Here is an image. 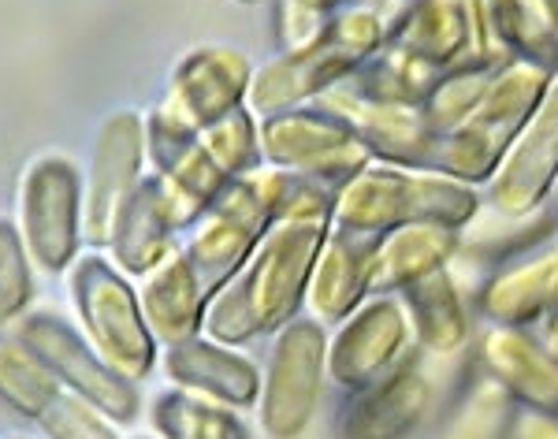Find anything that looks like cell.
<instances>
[{
    "mask_svg": "<svg viewBox=\"0 0 558 439\" xmlns=\"http://www.w3.org/2000/svg\"><path fill=\"white\" fill-rule=\"evenodd\" d=\"M336 191L294 175L283 217L260 239L235 280H228L205 306V336L242 346L287 328L310 294L313 268L331 235Z\"/></svg>",
    "mask_w": 558,
    "mask_h": 439,
    "instance_id": "obj_1",
    "label": "cell"
},
{
    "mask_svg": "<svg viewBox=\"0 0 558 439\" xmlns=\"http://www.w3.org/2000/svg\"><path fill=\"white\" fill-rule=\"evenodd\" d=\"M387 41V15L365 4H350L336 12L328 31L313 45L268 60L254 71L246 94V109L254 115L291 112L302 105L320 101L328 89L347 83L365 60H373Z\"/></svg>",
    "mask_w": 558,
    "mask_h": 439,
    "instance_id": "obj_2",
    "label": "cell"
},
{
    "mask_svg": "<svg viewBox=\"0 0 558 439\" xmlns=\"http://www.w3.org/2000/svg\"><path fill=\"white\" fill-rule=\"evenodd\" d=\"M476 212L481 194L470 183L373 160L336 194L331 228L350 235H387L407 223H444L462 231L476 220Z\"/></svg>",
    "mask_w": 558,
    "mask_h": 439,
    "instance_id": "obj_3",
    "label": "cell"
},
{
    "mask_svg": "<svg viewBox=\"0 0 558 439\" xmlns=\"http://www.w3.org/2000/svg\"><path fill=\"white\" fill-rule=\"evenodd\" d=\"M294 175L279 172L272 164H260L257 172L239 175L216 194V202L202 212V220L191 228V257L205 294L220 291L228 280H235L239 268L254 257L260 239L276 228L283 217V205L291 198Z\"/></svg>",
    "mask_w": 558,
    "mask_h": 439,
    "instance_id": "obj_4",
    "label": "cell"
},
{
    "mask_svg": "<svg viewBox=\"0 0 558 439\" xmlns=\"http://www.w3.org/2000/svg\"><path fill=\"white\" fill-rule=\"evenodd\" d=\"M68 286L89 346L128 380H146L157 365V336L128 276L101 254H83L71 265Z\"/></svg>",
    "mask_w": 558,
    "mask_h": 439,
    "instance_id": "obj_5",
    "label": "cell"
},
{
    "mask_svg": "<svg viewBox=\"0 0 558 439\" xmlns=\"http://www.w3.org/2000/svg\"><path fill=\"white\" fill-rule=\"evenodd\" d=\"M555 75L539 71L533 64H507L488 89V97L481 101L470 120L458 131H447L439 142V164L436 175L458 179V183H488L499 168V160L507 157V149L514 146L529 120H533L536 105L544 101L547 86Z\"/></svg>",
    "mask_w": 558,
    "mask_h": 439,
    "instance_id": "obj_6",
    "label": "cell"
},
{
    "mask_svg": "<svg viewBox=\"0 0 558 439\" xmlns=\"http://www.w3.org/2000/svg\"><path fill=\"white\" fill-rule=\"evenodd\" d=\"M260 157L279 172L313 179L336 194L373 164V154L362 146L354 127L320 105L265 115L260 120Z\"/></svg>",
    "mask_w": 558,
    "mask_h": 439,
    "instance_id": "obj_7",
    "label": "cell"
},
{
    "mask_svg": "<svg viewBox=\"0 0 558 439\" xmlns=\"http://www.w3.org/2000/svg\"><path fill=\"white\" fill-rule=\"evenodd\" d=\"M328 380V336L317 320L294 317L276 331L260 380V428L268 439H299L320 406Z\"/></svg>",
    "mask_w": 558,
    "mask_h": 439,
    "instance_id": "obj_8",
    "label": "cell"
},
{
    "mask_svg": "<svg viewBox=\"0 0 558 439\" xmlns=\"http://www.w3.org/2000/svg\"><path fill=\"white\" fill-rule=\"evenodd\" d=\"M15 339L41 357L52 369L64 391H75L86 402H94L105 417H112L116 425H131L142 414V395L123 373H116L101 354L89 346V339L78 336L57 313H23Z\"/></svg>",
    "mask_w": 558,
    "mask_h": 439,
    "instance_id": "obj_9",
    "label": "cell"
},
{
    "mask_svg": "<svg viewBox=\"0 0 558 439\" xmlns=\"http://www.w3.org/2000/svg\"><path fill=\"white\" fill-rule=\"evenodd\" d=\"M20 231L26 254L45 272L75 265L83 242V172L75 160L49 154L38 157L20 186Z\"/></svg>",
    "mask_w": 558,
    "mask_h": 439,
    "instance_id": "obj_10",
    "label": "cell"
},
{
    "mask_svg": "<svg viewBox=\"0 0 558 439\" xmlns=\"http://www.w3.org/2000/svg\"><path fill=\"white\" fill-rule=\"evenodd\" d=\"M146 154V120L131 109L112 112L97 131L83 183V242L108 246L112 228L128 198L138 191Z\"/></svg>",
    "mask_w": 558,
    "mask_h": 439,
    "instance_id": "obj_11",
    "label": "cell"
},
{
    "mask_svg": "<svg viewBox=\"0 0 558 439\" xmlns=\"http://www.w3.org/2000/svg\"><path fill=\"white\" fill-rule=\"evenodd\" d=\"M558 179V75L536 105L533 120L521 127L514 146L488 179V205L507 220H525L544 209Z\"/></svg>",
    "mask_w": 558,
    "mask_h": 439,
    "instance_id": "obj_12",
    "label": "cell"
},
{
    "mask_svg": "<svg viewBox=\"0 0 558 439\" xmlns=\"http://www.w3.org/2000/svg\"><path fill=\"white\" fill-rule=\"evenodd\" d=\"M410 317L402 298L373 294L339 325L336 339H328V380L347 391H362L407 357Z\"/></svg>",
    "mask_w": 558,
    "mask_h": 439,
    "instance_id": "obj_13",
    "label": "cell"
},
{
    "mask_svg": "<svg viewBox=\"0 0 558 439\" xmlns=\"http://www.w3.org/2000/svg\"><path fill=\"white\" fill-rule=\"evenodd\" d=\"M254 83V68L239 49L228 45H202L191 49L172 71L165 105L186 127L205 131L228 112L246 109V94Z\"/></svg>",
    "mask_w": 558,
    "mask_h": 439,
    "instance_id": "obj_14",
    "label": "cell"
},
{
    "mask_svg": "<svg viewBox=\"0 0 558 439\" xmlns=\"http://www.w3.org/2000/svg\"><path fill=\"white\" fill-rule=\"evenodd\" d=\"M320 109L343 115L362 138V146L373 154L376 164L395 168H417V172H436L439 164V142L444 134L432 131L421 109H399V105H376L362 101L350 89L336 86L320 97Z\"/></svg>",
    "mask_w": 558,
    "mask_h": 439,
    "instance_id": "obj_15",
    "label": "cell"
},
{
    "mask_svg": "<svg viewBox=\"0 0 558 439\" xmlns=\"http://www.w3.org/2000/svg\"><path fill=\"white\" fill-rule=\"evenodd\" d=\"M384 45L407 52V57L436 71L473 60V0H402L391 20H387Z\"/></svg>",
    "mask_w": 558,
    "mask_h": 439,
    "instance_id": "obj_16",
    "label": "cell"
},
{
    "mask_svg": "<svg viewBox=\"0 0 558 439\" xmlns=\"http://www.w3.org/2000/svg\"><path fill=\"white\" fill-rule=\"evenodd\" d=\"M432 406V383L417 357L407 354L391 373L354 391L343 417V439H407Z\"/></svg>",
    "mask_w": 558,
    "mask_h": 439,
    "instance_id": "obj_17",
    "label": "cell"
},
{
    "mask_svg": "<svg viewBox=\"0 0 558 439\" xmlns=\"http://www.w3.org/2000/svg\"><path fill=\"white\" fill-rule=\"evenodd\" d=\"M484 373L525 410L558 414V357L529 328L492 325L481 336Z\"/></svg>",
    "mask_w": 558,
    "mask_h": 439,
    "instance_id": "obj_18",
    "label": "cell"
},
{
    "mask_svg": "<svg viewBox=\"0 0 558 439\" xmlns=\"http://www.w3.org/2000/svg\"><path fill=\"white\" fill-rule=\"evenodd\" d=\"M473 60L533 64L558 75V34L544 23L533 0H473Z\"/></svg>",
    "mask_w": 558,
    "mask_h": 439,
    "instance_id": "obj_19",
    "label": "cell"
},
{
    "mask_svg": "<svg viewBox=\"0 0 558 439\" xmlns=\"http://www.w3.org/2000/svg\"><path fill=\"white\" fill-rule=\"evenodd\" d=\"M165 373L175 388L194 391L231 410H250L260 399V373L235 346L216 343L209 336H194L186 343L168 346Z\"/></svg>",
    "mask_w": 558,
    "mask_h": 439,
    "instance_id": "obj_20",
    "label": "cell"
},
{
    "mask_svg": "<svg viewBox=\"0 0 558 439\" xmlns=\"http://www.w3.org/2000/svg\"><path fill=\"white\" fill-rule=\"evenodd\" d=\"M138 302L146 313L157 343L175 346L186 339L202 336L205 328V306H209V294H205L202 280H197L186 249H172L157 268H149L142 276Z\"/></svg>",
    "mask_w": 558,
    "mask_h": 439,
    "instance_id": "obj_21",
    "label": "cell"
},
{
    "mask_svg": "<svg viewBox=\"0 0 558 439\" xmlns=\"http://www.w3.org/2000/svg\"><path fill=\"white\" fill-rule=\"evenodd\" d=\"M376 239L380 235H350V231L331 228L317 257V268H313L310 294H305L313 317L347 320L365 298H373Z\"/></svg>",
    "mask_w": 558,
    "mask_h": 439,
    "instance_id": "obj_22",
    "label": "cell"
},
{
    "mask_svg": "<svg viewBox=\"0 0 558 439\" xmlns=\"http://www.w3.org/2000/svg\"><path fill=\"white\" fill-rule=\"evenodd\" d=\"M175 231L179 228L172 220V209H168L165 186H160L157 175H146L116 217L112 242H108L112 265L123 276L142 280L149 268H157L175 249Z\"/></svg>",
    "mask_w": 558,
    "mask_h": 439,
    "instance_id": "obj_23",
    "label": "cell"
},
{
    "mask_svg": "<svg viewBox=\"0 0 558 439\" xmlns=\"http://www.w3.org/2000/svg\"><path fill=\"white\" fill-rule=\"evenodd\" d=\"M462 249V231L444 223H407L376 239L373 294H402L410 283L451 268Z\"/></svg>",
    "mask_w": 558,
    "mask_h": 439,
    "instance_id": "obj_24",
    "label": "cell"
},
{
    "mask_svg": "<svg viewBox=\"0 0 558 439\" xmlns=\"http://www.w3.org/2000/svg\"><path fill=\"white\" fill-rule=\"evenodd\" d=\"M481 313L492 325L529 328L558 313V246L495 272L481 291Z\"/></svg>",
    "mask_w": 558,
    "mask_h": 439,
    "instance_id": "obj_25",
    "label": "cell"
},
{
    "mask_svg": "<svg viewBox=\"0 0 558 439\" xmlns=\"http://www.w3.org/2000/svg\"><path fill=\"white\" fill-rule=\"evenodd\" d=\"M402 309L410 317V331L417 339V351L425 354H458L470 343V306L462 298V286L451 268L425 276L402 291Z\"/></svg>",
    "mask_w": 558,
    "mask_h": 439,
    "instance_id": "obj_26",
    "label": "cell"
},
{
    "mask_svg": "<svg viewBox=\"0 0 558 439\" xmlns=\"http://www.w3.org/2000/svg\"><path fill=\"white\" fill-rule=\"evenodd\" d=\"M444 71L421 64V60L407 57L399 49H384L376 52L373 60H365L347 83H339L350 89L362 101H376V105H399V109H421L428 101L432 86Z\"/></svg>",
    "mask_w": 558,
    "mask_h": 439,
    "instance_id": "obj_27",
    "label": "cell"
},
{
    "mask_svg": "<svg viewBox=\"0 0 558 439\" xmlns=\"http://www.w3.org/2000/svg\"><path fill=\"white\" fill-rule=\"evenodd\" d=\"M149 420L160 439H250V428L239 417V410L183 388L160 391L153 399Z\"/></svg>",
    "mask_w": 558,
    "mask_h": 439,
    "instance_id": "obj_28",
    "label": "cell"
},
{
    "mask_svg": "<svg viewBox=\"0 0 558 439\" xmlns=\"http://www.w3.org/2000/svg\"><path fill=\"white\" fill-rule=\"evenodd\" d=\"M502 68L507 64H495V60H462V64L447 68L432 86L428 101L421 105V115H425L428 127L439 134L462 127L481 109V101L488 97Z\"/></svg>",
    "mask_w": 558,
    "mask_h": 439,
    "instance_id": "obj_29",
    "label": "cell"
},
{
    "mask_svg": "<svg viewBox=\"0 0 558 439\" xmlns=\"http://www.w3.org/2000/svg\"><path fill=\"white\" fill-rule=\"evenodd\" d=\"M60 391H64V383L52 376L38 354L26 351L20 339H0V399L15 414L38 420Z\"/></svg>",
    "mask_w": 558,
    "mask_h": 439,
    "instance_id": "obj_30",
    "label": "cell"
},
{
    "mask_svg": "<svg viewBox=\"0 0 558 439\" xmlns=\"http://www.w3.org/2000/svg\"><path fill=\"white\" fill-rule=\"evenodd\" d=\"M202 149L209 154V160L220 168L228 179L250 175L260 168V123L250 109H235L223 120L209 123L202 134H197Z\"/></svg>",
    "mask_w": 558,
    "mask_h": 439,
    "instance_id": "obj_31",
    "label": "cell"
},
{
    "mask_svg": "<svg viewBox=\"0 0 558 439\" xmlns=\"http://www.w3.org/2000/svg\"><path fill=\"white\" fill-rule=\"evenodd\" d=\"M514 417H518V402L492 376H484L470 395L462 399V406H458V414L447 425L444 439H507Z\"/></svg>",
    "mask_w": 558,
    "mask_h": 439,
    "instance_id": "obj_32",
    "label": "cell"
},
{
    "mask_svg": "<svg viewBox=\"0 0 558 439\" xmlns=\"http://www.w3.org/2000/svg\"><path fill=\"white\" fill-rule=\"evenodd\" d=\"M31 294H34V276H31V254H26L23 231L8 217H0V325L20 320Z\"/></svg>",
    "mask_w": 558,
    "mask_h": 439,
    "instance_id": "obj_33",
    "label": "cell"
},
{
    "mask_svg": "<svg viewBox=\"0 0 558 439\" xmlns=\"http://www.w3.org/2000/svg\"><path fill=\"white\" fill-rule=\"evenodd\" d=\"M38 428L45 439H120L116 420L105 417L94 402H86L75 391H60L38 417Z\"/></svg>",
    "mask_w": 558,
    "mask_h": 439,
    "instance_id": "obj_34",
    "label": "cell"
},
{
    "mask_svg": "<svg viewBox=\"0 0 558 439\" xmlns=\"http://www.w3.org/2000/svg\"><path fill=\"white\" fill-rule=\"evenodd\" d=\"M339 0H279L276 12V38L283 45V52L305 49L328 31V23L336 20Z\"/></svg>",
    "mask_w": 558,
    "mask_h": 439,
    "instance_id": "obj_35",
    "label": "cell"
},
{
    "mask_svg": "<svg viewBox=\"0 0 558 439\" xmlns=\"http://www.w3.org/2000/svg\"><path fill=\"white\" fill-rule=\"evenodd\" d=\"M507 439H558V414H539V410H521L510 425Z\"/></svg>",
    "mask_w": 558,
    "mask_h": 439,
    "instance_id": "obj_36",
    "label": "cell"
},
{
    "mask_svg": "<svg viewBox=\"0 0 558 439\" xmlns=\"http://www.w3.org/2000/svg\"><path fill=\"white\" fill-rule=\"evenodd\" d=\"M533 4H536V12L544 15V23L558 34V0H533Z\"/></svg>",
    "mask_w": 558,
    "mask_h": 439,
    "instance_id": "obj_37",
    "label": "cell"
},
{
    "mask_svg": "<svg viewBox=\"0 0 558 439\" xmlns=\"http://www.w3.org/2000/svg\"><path fill=\"white\" fill-rule=\"evenodd\" d=\"M544 343H547V351L558 357V313H551V317L544 320Z\"/></svg>",
    "mask_w": 558,
    "mask_h": 439,
    "instance_id": "obj_38",
    "label": "cell"
},
{
    "mask_svg": "<svg viewBox=\"0 0 558 439\" xmlns=\"http://www.w3.org/2000/svg\"><path fill=\"white\" fill-rule=\"evenodd\" d=\"M544 209L551 212V217L558 220V179H555V186H551V194H547V202H544Z\"/></svg>",
    "mask_w": 558,
    "mask_h": 439,
    "instance_id": "obj_39",
    "label": "cell"
},
{
    "mask_svg": "<svg viewBox=\"0 0 558 439\" xmlns=\"http://www.w3.org/2000/svg\"><path fill=\"white\" fill-rule=\"evenodd\" d=\"M350 4H365V8H376V12H384V4H391V0H350Z\"/></svg>",
    "mask_w": 558,
    "mask_h": 439,
    "instance_id": "obj_40",
    "label": "cell"
},
{
    "mask_svg": "<svg viewBox=\"0 0 558 439\" xmlns=\"http://www.w3.org/2000/svg\"><path fill=\"white\" fill-rule=\"evenodd\" d=\"M239 4H260V0H239Z\"/></svg>",
    "mask_w": 558,
    "mask_h": 439,
    "instance_id": "obj_41",
    "label": "cell"
},
{
    "mask_svg": "<svg viewBox=\"0 0 558 439\" xmlns=\"http://www.w3.org/2000/svg\"><path fill=\"white\" fill-rule=\"evenodd\" d=\"M4 439H26V436H4Z\"/></svg>",
    "mask_w": 558,
    "mask_h": 439,
    "instance_id": "obj_42",
    "label": "cell"
},
{
    "mask_svg": "<svg viewBox=\"0 0 558 439\" xmlns=\"http://www.w3.org/2000/svg\"><path fill=\"white\" fill-rule=\"evenodd\" d=\"M138 439H146V436H138Z\"/></svg>",
    "mask_w": 558,
    "mask_h": 439,
    "instance_id": "obj_43",
    "label": "cell"
}]
</instances>
